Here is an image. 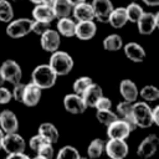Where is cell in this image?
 <instances>
[{"label": "cell", "mask_w": 159, "mask_h": 159, "mask_svg": "<svg viewBox=\"0 0 159 159\" xmlns=\"http://www.w3.org/2000/svg\"><path fill=\"white\" fill-rule=\"evenodd\" d=\"M132 116L134 118V122L137 127L140 128H149L153 125V118H152V108L145 101L142 102H133L132 107Z\"/></svg>", "instance_id": "3957f363"}, {"label": "cell", "mask_w": 159, "mask_h": 159, "mask_svg": "<svg viewBox=\"0 0 159 159\" xmlns=\"http://www.w3.org/2000/svg\"><path fill=\"white\" fill-rule=\"evenodd\" d=\"M14 19L12 5L7 0H0V21L9 22Z\"/></svg>", "instance_id": "4dcf8cb0"}, {"label": "cell", "mask_w": 159, "mask_h": 159, "mask_svg": "<svg viewBox=\"0 0 159 159\" xmlns=\"http://www.w3.org/2000/svg\"><path fill=\"white\" fill-rule=\"evenodd\" d=\"M0 70H1V73L4 76L5 82H10V83L15 84V83L21 81L22 71H21L20 65L16 61H14V60L4 61L0 66Z\"/></svg>", "instance_id": "52a82bcc"}, {"label": "cell", "mask_w": 159, "mask_h": 159, "mask_svg": "<svg viewBox=\"0 0 159 159\" xmlns=\"http://www.w3.org/2000/svg\"><path fill=\"white\" fill-rule=\"evenodd\" d=\"M57 77L58 76L53 72V70L50 67L48 63H42V65L36 66L31 73L32 82L42 89H47L55 86Z\"/></svg>", "instance_id": "6da1fadb"}, {"label": "cell", "mask_w": 159, "mask_h": 159, "mask_svg": "<svg viewBox=\"0 0 159 159\" xmlns=\"http://www.w3.org/2000/svg\"><path fill=\"white\" fill-rule=\"evenodd\" d=\"M130 128L128 127V124L120 119L117 118L116 120H113L111 124L107 125V137L108 138H113V139H127L130 134Z\"/></svg>", "instance_id": "7c38bea8"}, {"label": "cell", "mask_w": 159, "mask_h": 159, "mask_svg": "<svg viewBox=\"0 0 159 159\" xmlns=\"http://www.w3.org/2000/svg\"><path fill=\"white\" fill-rule=\"evenodd\" d=\"M152 118H153V124L159 125V106L152 108Z\"/></svg>", "instance_id": "60d3db41"}, {"label": "cell", "mask_w": 159, "mask_h": 159, "mask_svg": "<svg viewBox=\"0 0 159 159\" xmlns=\"http://www.w3.org/2000/svg\"><path fill=\"white\" fill-rule=\"evenodd\" d=\"M91 5L94 12V19L98 20L99 22H108L109 14L113 10L112 1L111 0H92Z\"/></svg>", "instance_id": "4fadbf2b"}, {"label": "cell", "mask_w": 159, "mask_h": 159, "mask_svg": "<svg viewBox=\"0 0 159 159\" xmlns=\"http://www.w3.org/2000/svg\"><path fill=\"white\" fill-rule=\"evenodd\" d=\"M72 6L73 5H76V4H80V2H82V1H86V0H67Z\"/></svg>", "instance_id": "f6af8a7d"}, {"label": "cell", "mask_w": 159, "mask_h": 159, "mask_svg": "<svg viewBox=\"0 0 159 159\" xmlns=\"http://www.w3.org/2000/svg\"><path fill=\"white\" fill-rule=\"evenodd\" d=\"M132 1H138V0H132Z\"/></svg>", "instance_id": "f907efd6"}, {"label": "cell", "mask_w": 159, "mask_h": 159, "mask_svg": "<svg viewBox=\"0 0 159 159\" xmlns=\"http://www.w3.org/2000/svg\"><path fill=\"white\" fill-rule=\"evenodd\" d=\"M53 2H55V0H42V4H45V5H48V6H51V7H52Z\"/></svg>", "instance_id": "ee69618b"}, {"label": "cell", "mask_w": 159, "mask_h": 159, "mask_svg": "<svg viewBox=\"0 0 159 159\" xmlns=\"http://www.w3.org/2000/svg\"><path fill=\"white\" fill-rule=\"evenodd\" d=\"M47 140L41 135V134H35V135H32L31 138H30V142H29V145H30V148L34 150V152H36L43 143H46ZM50 143V142H48Z\"/></svg>", "instance_id": "8d00e7d4"}, {"label": "cell", "mask_w": 159, "mask_h": 159, "mask_svg": "<svg viewBox=\"0 0 159 159\" xmlns=\"http://www.w3.org/2000/svg\"><path fill=\"white\" fill-rule=\"evenodd\" d=\"M48 65L57 76H66L73 68V58L70 53H67L65 51L56 50V51L51 52Z\"/></svg>", "instance_id": "7a4b0ae2"}, {"label": "cell", "mask_w": 159, "mask_h": 159, "mask_svg": "<svg viewBox=\"0 0 159 159\" xmlns=\"http://www.w3.org/2000/svg\"><path fill=\"white\" fill-rule=\"evenodd\" d=\"M122 46H123V40L118 34H111V35L106 36L103 40V47L107 51L116 52V51L120 50Z\"/></svg>", "instance_id": "d4e9b609"}, {"label": "cell", "mask_w": 159, "mask_h": 159, "mask_svg": "<svg viewBox=\"0 0 159 159\" xmlns=\"http://www.w3.org/2000/svg\"><path fill=\"white\" fill-rule=\"evenodd\" d=\"M32 17H34V20H42V21L51 22L55 19V12L51 6L41 2V4L35 5V7L32 10Z\"/></svg>", "instance_id": "7402d4cb"}, {"label": "cell", "mask_w": 159, "mask_h": 159, "mask_svg": "<svg viewBox=\"0 0 159 159\" xmlns=\"http://www.w3.org/2000/svg\"><path fill=\"white\" fill-rule=\"evenodd\" d=\"M63 107L68 113H72V114H82L87 109L82 99V96L75 92L68 93L63 97Z\"/></svg>", "instance_id": "8fae6325"}, {"label": "cell", "mask_w": 159, "mask_h": 159, "mask_svg": "<svg viewBox=\"0 0 159 159\" xmlns=\"http://www.w3.org/2000/svg\"><path fill=\"white\" fill-rule=\"evenodd\" d=\"M40 43L42 50H45L46 52H53L60 48L61 35L57 32V30H52L50 27L47 31L40 35Z\"/></svg>", "instance_id": "9c48e42d"}, {"label": "cell", "mask_w": 159, "mask_h": 159, "mask_svg": "<svg viewBox=\"0 0 159 159\" xmlns=\"http://www.w3.org/2000/svg\"><path fill=\"white\" fill-rule=\"evenodd\" d=\"M41 96H42V88H40L34 82H31V83L25 84L24 96H22L21 102L27 107H35L40 102Z\"/></svg>", "instance_id": "5bb4252c"}, {"label": "cell", "mask_w": 159, "mask_h": 159, "mask_svg": "<svg viewBox=\"0 0 159 159\" xmlns=\"http://www.w3.org/2000/svg\"><path fill=\"white\" fill-rule=\"evenodd\" d=\"M73 17L77 21H86V20H94V12L92 9V5L87 1H82L80 4H76L72 6Z\"/></svg>", "instance_id": "ac0fdd59"}, {"label": "cell", "mask_w": 159, "mask_h": 159, "mask_svg": "<svg viewBox=\"0 0 159 159\" xmlns=\"http://www.w3.org/2000/svg\"><path fill=\"white\" fill-rule=\"evenodd\" d=\"M24 89H25V84L21 83V81L15 83L14 88H12V92H11L12 98L15 101H17V102H21L22 101V96H24Z\"/></svg>", "instance_id": "74e56055"}, {"label": "cell", "mask_w": 159, "mask_h": 159, "mask_svg": "<svg viewBox=\"0 0 159 159\" xmlns=\"http://www.w3.org/2000/svg\"><path fill=\"white\" fill-rule=\"evenodd\" d=\"M30 1H31L32 4H35V5H36V4H41V2H42V0H30Z\"/></svg>", "instance_id": "c3c4849f"}, {"label": "cell", "mask_w": 159, "mask_h": 159, "mask_svg": "<svg viewBox=\"0 0 159 159\" xmlns=\"http://www.w3.org/2000/svg\"><path fill=\"white\" fill-rule=\"evenodd\" d=\"M11 99H12L11 92H10L6 87L0 86V104H6V103H9Z\"/></svg>", "instance_id": "ab89813d"}, {"label": "cell", "mask_w": 159, "mask_h": 159, "mask_svg": "<svg viewBox=\"0 0 159 159\" xmlns=\"http://www.w3.org/2000/svg\"><path fill=\"white\" fill-rule=\"evenodd\" d=\"M97 32V26L93 20H86V21H77L76 29H75V36H77L82 41L91 40Z\"/></svg>", "instance_id": "9a60e30c"}, {"label": "cell", "mask_w": 159, "mask_h": 159, "mask_svg": "<svg viewBox=\"0 0 159 159\" xmlns=\"http://www.w3.org/2000/svg\"><path fill=\"white\" fill-rule=\"evenodd\" d=\"M92 78L88 77V76H82V77H78L73 84H72V88H73V92L77 93V94H82L84 92V89L92 83Z\"/></svg>", "instance_id": "d6a6232c"}, {"label": "cell", "mask_w": 159, "mask_h": 159, "mask_svg": "<svg viewBox=\"0 0 159 159\" xmlns=\"http://www.w3.org/2000/svg\"><path fill=\"white\" fill-rule=\"evenodd\" d=\"M51 27V22L48 21H42V20H32V25H31V32L36 34V35H42L45 31H47Z\"/></svg>", "instance_id": "d590c367"}, {"label": "cell", "mask_w": 159, "mask_h": 159, "mask_svg": "<svg viewBox=\"0 0 159 159\" xmlns=\"http://www.w3.org/2000/svg\"><path fill=\"white\" fill-rule=\"evenodd\" d=\"M39 134H41L47 142L55 144L58 138H60V133H58V129L52 124V123H48V122H45V123H41L40 127H39Z\"/></svg>", "instance_id": "cb8c5ba5"}, {"label": "cell", "mask_w": 159, "mask_h": 159, "mask_svg": "<svg viewBox=\"0 0 159 159\" xmlns=\"http://www.w3.org/2000/svg\"><path fill=\"white\" fill-rule=\"evenodd\" d=\"M143 12H144V11H143V7H142L139 4H137V1H133V2H130L128 6H125L127 19H128V21H130V22H137L138 19L142 16Z\"/></svg>", "instance_id": "83f0119b"}, {"label": "cell", "mask_w": 159, "mask_h": 159, "mask_svg": "<svg viewBox=\"0 0 159 159\" xmlns=\"http://www.w3.org/2000/svg\"><path fill=\"white\" fill-rule=\"evenodd\" d=\"M103 152H104V142L99 138L93 139L87 148V155L89 158H98L102 155Z\"/></svg>", "instance_id": "f1b7e54d"}, {"label": "cell", "mask_w": 159, "mask_h": 159, "mask_svg": "<svg viewBox=\"0 0 159 159\" xmlns=\"http://www.w3.org/2000/svg\"><path fill=\"white\" fill-rule=\"evenodd\" d=\"M52 9L55 12V17L57 19L70 16L72 12V5L67 0H55Z\"/></svg>", "instance_id": "484cf974"}, {"label": "cell", "mask_w": 159, "mask_h": 159, "mask_svg": "<svg viewBox=\"0 0 159 159\" xmlns=\"http://www.w3.org/2000/svg\"><path fill=\"white\" fill-rule=\"evenodd\" d=\"M138 31L142 35H150L159 26V12H143L135 22Z\"/></svg>", "instance_id": "ba28073f"}, {"label": "cell", "mask_w": 159, "mask_h": 159, "mask_svg": "<svg viewBox=\"0 0 159 159\" xmlns=\"http://www.w3.org/2000/svg\"><path fill=\"white\" fill-rule=\"evenodd\" d=\"M158 145H159V138H158V135L157 134H149L138 145L137 155L139 158L147 159V158L152 157L157 152Z\"/></svg>", "instance_id": "30bf717a"}, {"label": "cell", "mask_w": 159, "mask_h": 159, "mask_svg": "<svg viewBox=\"0 0 159 159\" xmlns=\"http://www.w3.org/2000/svg\"><path fill=\"white\" fill-rule=\"evenodd\" d=\"M104 152L112 159H123L128 155L129 148L125 139L108 138V142L104 143Z\"/></svg>", "instance_id": "8992f818"}, {"label": "cell", "mask_w": 159, "mask_h": 159, "mask_svg": "<svg viewBox=\"0 0 159 159\" xmlns=\"http://www.w3.org/2000/svg\"><path fill=\"white\" fill-rule=\"evenodd\" d=\"M96 111H97L96 112V118L98 119L99 123H102L106 127L118 118L117 113L112 112L111 109H96Z\"/></svg>", "instance_id": "f546056e"}, {"label": "cell", "mask_w": 159, "mask_h": 159, "mask_svg": "<svg viewBox=\"0 0 159 159\" xmlns=\"http://www.w3.org/2000/svg\"><path fill=\"white\" fill-rule=\"evenodd\" d=\"M144 4H147L148 6H158L159 5V0H142Z\"/></svg>", "instance_id": "7bdbcfd3"}, {"label": "cell", "mask_w": 159, "mask_h": 159, "mask_svg": "<svg viewBox=\"0 0 159 159\" xmlns=\"http://www.w3.org/2000/svg\"><path fill=\"white\" fill-rule=\"evenodd\" d=\"M108 22L114 29H122L128 22L127 14H125V7H123V6H120V7H113L112 12L109 14Z\"/></svg>", "instance_id": "44dd1931"}, {"label": "cell", "mask_w": 159, "mask_h": 159, "mask_svg": "<svg viewBox=\"0 0 159 159\" xmlns=\"http://www.w3.org/2000/svg\"><path fill=\"white\" fill-rule=\"evenodd\" d=\"M4 132H2V129L0 128V149H1V142H2V137H4Z\"/></svg>", "instance_id": "7dc6e473"}, {"label": "cell", "mask_w": 159, "mask_h": 159, "mask_svg": "<svg viewBox=\"0 0 159 159\" xmlns=\"http://www.w3.org/2000/svg\"><path fill=\"white\" fill-rule=\"evenodd\" d=\"M0 128L4 133H12L17 132L19 129V120L16 114L10 109H4L0 112Z\"/></svg>", "instance_id": "2e32d148"}, {"label": "cell", "mask_w": 159, "mask_h": 159, "mask_svg": "<svg viewBox=\"0 0 159 159\" xmlns=\"http://www.w3.org/2000/svg\"><path fill=\"white\" fill-rule=\"evenodd\" d=\"M32 20L27 17H21L16 20H11L6 26V35L11 39H21L31 32Z\"/></svg>", "instance_id": "277c9868"}, {"label": "cell", "mask_w": 159, "mask_h": 159, "mask_svg": "<svg viewBox=\"0 0 159 159\" xmlns=\"http://www.w3.org/2000/svg\"><path fill=\"white\" fill-rule=\"evenodd\" d=\"M37 154V158H41V159H51L55 157V149H53V144L52 143H43L36 152Z\"/></svg>", "instance_id": "836d02e7"}, {"label": "cell", "mask_w": 159, "mask_h": 159, "mask_svg": "<svg viewBox=\"0 0 159 159\" xmlns=\"http://www.w3.org/2000/svg\"><path fill=\"white\" fill-rule=\"evenodd\" d=\"M123 47L124 55L128 60H130L132 62H143L145 58V51L143 48L142 45L137 43V42H128L125 43Z\"/></svg>", "instance_id": "e0dca14e"}, {"label": "cell", "mask_w": 159, "mask_h": 159, "mask_svg": "<svg viewBox=\"0 0 159 159\" xmlns=\"http://www.w3.org/2000/svg\"><path fill=\"white\" fill-rule=\"evenodd\" d=\"M4 82H5V80H4V76H2L1 70H0V86H2V84H4Z\"/></svg>", "instance_id": "bcb514c9"}, {"label": "cell", "mask_w": 159, "mask_h": 159, "mask_svg": "<svg viewBox=\"0 0 159 159\" xmlns=\"http://www.w3.org/2000/svg\"><path fill=\"white\" fill-rule=\"evenodd\" d=\"M111 107H112L111 99L107 98V97H104V96H101L98 98V101L96 102V104H94L93 108H96V109H111Z\"/></svg>", "instance_id": "f35d334b"}, {"label": "cell", "mask_w": 159, "mask_h": 159, "mask_svg": "<svg viewBox=\"0 0 159 159\" xmlns=\"http://www.w3.org/2000/svg\"><path fill=\"white\" fill-rule=\"evenodd\" d=\"M57 32L61 36L65 37H72L75 36V29H76V21L72 20L70 16L66 17H60L57 21Z\"/></svg>", "instance_id": "603a6c76"}, {"label": "cell", "mask_w": 159, "mask_h": 159, "mask_svg": "<svg viewBox=\"0 0 159 159\" xmlns=\"http://www.w3.org/2000/svg\"><path fill=\"white\" fill-rule=\"evenodd\" d=\"M12 1H21V0H12Z\"/></svg>", "instance_id": "681fc988"}, {"label": "cell", "mask_w": 159, "mask_h": 159, "mask_svg": "<svg viewBox=\"0 0 159 159\" xmlns=\"http://www.w3.org/2000/svg\"><path fill=\"white\" fill-rule=\"evenodd\" d=\"M57 158L58 159H80L81 158V154H80V152L75 147H72V145H65V147H62L58 150Z\"/></svg>", "instance_id": "1f68e13d"}, {"label": "cell", "mask_w": 159, "mask_h": 159, "mask_svg": "<svg viewBox=\"0 0 159 159\" xmlns=\"http://www.w3.org/2000/svg\"><path fill=\"white\" fill-rule=\"evenodd\" d=\"M7 159H27L29 157L24 153V152H16V153H11L6 155Z\"/></svg>", "instance_id": "b9f144b4"}, {"label": "cell", "mask_w": 159, "mask_h": 159, "mask_svg": "<svg viewBox=\"0 0 159 159\" xmlns=\"http://www.w3.org/2000/svg\"><path fill=\"white\" fill-rule=\"evenodd\" d=\"M81 96H82V99H83L86 107H87V108H88V107L93 108L94 104H96V102L98 101V98H99L101 96H103V91H102V87H101L99 84L92 82V83L84 89V92H83Z\"/></svg>", "instance_id": "d6986e66"}, {"label": "cell", "mask_w": 159, "mask_h": 159, "mask_svg": "<svg viewBox=\"0 0 159 159\" xmlns=\"http://www.w3.org/2000/svg\"><path fill=\"white\" fill-rule=\"evenodd\" d=\"M26 142L17 132L12 133H5L1 142V149L7 154L16 153V152H25Z\"/></svg>", "instance_id": "5b68a950"}, {"label": "cell", "mask_w": 159, "mask_h": 159, "mask_svg": "<svg viewBox=\"0 0 159 159\" xmlns=\"http://www.w3.org/2000/svg\"><path fill=\"white\" fill-rule=\"evenodd\" d=\"M138 96H140V98L145 102H155L159 99V89L153 84H147L138 91Z\"/></svg>", "instance_id": "4316f807"}, {"label": "cell", "mask_w": 159, "mask_h": 159, "mask_svg": "<svg viewBox=\"0 0 159 159\" xmlns=\"http://www.w3.org/2000/svg\"><path fill=\"white\" fill-rule=\"evenodd\" d=\"M138 87L132 80H123L119 83V92L124 101L135 102L138 98Z\"/></svg>", "instance_id": "ffe728a7"}, {"label": "cell", "mask_w": 159, "mask_h": 159, "mask_svg": "<svg viewBox=\"0 0 159 159\" xmlns=\"http://www.w3.org/2000/svg\"><path fill=\"white\" fill-rule=\"evenodd\" d=\"M132 107H133V102H128V101H122L117 104V116L118 118H127L129 116H132Z\"/></svg>", "instance_id": "e575fe53"}]
</instances>
